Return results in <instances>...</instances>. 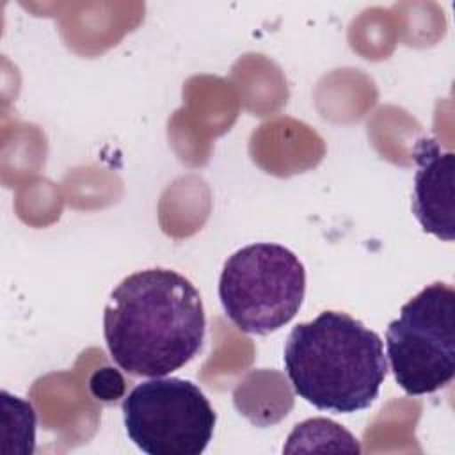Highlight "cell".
Wrapping results in <instances>:
<instances>
[{
  "mask_svg": "<svg viewBox=\"0 0 455 455\" xmlns=\"http://www.w3.org/2000/svg\"><path fill=\"white\" fill-rule=\"evenodd\" d=\"M89 389L91 395L100 400V402H116L119 398H123L124 389H126V382L123 379V375L119 373V370L112 368V366H105L96 370L91 379H89Z\"/></svg>",
  "mask_w": 455,
  "mask_h": 455,
  "instance_id": "52a82bcc",
  "label": "cell"
},
{
  "mask_svg": "<svg viewBox=\"0 0 455 455\" xmlns=\"http://www.w3.org/2000/svg\"><path fill=\"white\" fill-rule=\"evenodd\" d=\"M283 361L300 398L341 414L368 409L387 375L380 336L341 311H323L295 325Z\"/></svg>",
  "mask_w": 455,
  "mask_h": 455,
  "instance_id": "7a4b0ae2",
  "label": "cell"
},
{
  "mask_svg": "<svg viewBox=\"0 0 455 455\" xmlns=\"http://www.w3.org/2000/svg\"><path fill=\"white\" fill-rule=\"evenodd\" d=\"M128 437L149 455H199L212 441L217 414L194 382L153 377L123 400Z\"/></svg>",
  "mask_w": 455,
  "mask_h": 455,
  "instance_id": "5b68a950",
  "label": "cell"
},
{
  "mask_svg": "<svg viewBox=\"0 0 455 455\" xmlns=\"http://www.w3.org/2000/svg\"><path fill=\"white\" fill-rule=\"evenodd\" d=\"M306 270L284 245L259 242L233 252L220 272L219 299L226 316L247 334L284 327L300 309Z\"/></svg>",
  "mask_w": 455,
  "mask_h": 455,
  "instance_id": "3957f363",
  "label": "cell"
},
{
  "mask_svg": "<svg viewBox=\"0 0 455 455\" xmlns=\"http://www.w3.org/2000/svg\"><path fill=\"white\" fill-rule=\"evenodd\" d=\"M412 212L423 231L451 242L455 236V156L434 139H421L414 149Z\"/></svg>",
  "mask_w": 455,
  "mask_h": 455,
  "instance_id": "8992f818",
  "label": "cell"
},
{
  "mask_svg": "<svg viewBox=\"0 0 455 455\" xmlns=\"http://www.w3.org/2000/svg\"><path fill=\"white\" fill-rule=\"evenodd\" d=\"M386 355L411 396L448 386L455 375V290L432 283L405 302L386 329Z\"/></svg>",
  "mask_w": 455,
  "mask_h": 455,
  "instance_id": "277c9868",
  "label": "cell"
},
{
  "mask_svg": "<svg viewBox=\"0 0 455 455\" xmlns=\"http://www.w3.org/2000/svg\"><path fill=\"white\" fill-rule=\"evenodd\" d=\"M206 316L199 291L181 274L146 268L124 277L103 313L114 363L135 377H164L196 357Z\"/></svg>",
  "mask_w": 455,
  "mask_h": 455,
  "instance_id": "6da1fadb",
  "label": "cell"
}]
</instances>
